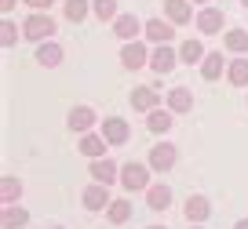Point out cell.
Instances as JSON below:
<instances>
[{"label":"cell","instance_id":"33","mask_svg":"<svg viewBox=\"0 0 248 229\" xmlns=\"http://www.w3.org/2000/svg\"><path fill=\"white\" fill-rule=\"evenodd\" d=\"M233 229H248V218H237V222H233Z\"/></svg>","mask_w":248,"mask_h":229},{"label":"cell","instance_id":"2","mask_svg":"<svg viewBox=\"0 0 248 229\" xmlns=\"http://www.w3.org/2000/svg\"><path fill=\"white\" fill-rule=\"evenodd\" d=\"M22 37L30 40V44L51 40L55 37V18L47 15V11H30V15L22 18Z\"/></svg>","mask_w":248,"mask_h":229},{"label":"cell","instance_id":"23","mask_svg":"<svg viewBox=\"0 0 248 229\" xmlns=\"http://www.w3.org/2000/svg\"><path fill=\"white\" fill-rule=\"evenodd\" d=\"M226 73V58H223V51H208L204 55V62H201V80H219V76Z\"/></svg>","mask_w":248,"mask_h":229},{"label":"cell","instance_id":"31","mask_svg":"<svg viewBox=\"0 0 248 229\" xmlns=\"http://www.w3.org/2000/svg\"><path fill=\"white\" fill-rule=\"evenodd\" d=\"M22 4H26L30 11H47V8L55 4V0H22Z\"/></svg>","mask_w":248,"mask_h":229},{"label":"cell","instance_id":"36","mask_svg":"<svg viewBox=\"0 0 248 229\" xmlns=\"http://www.w3.org/2000/svg\"><path fill=\"white\" fill-rule=\"evenodd\" d=\"M241 8H245V11H248V0H241Z\"/></svg>","mask_w":248,"mask_h":229},{"label":"cell","instance_id":"6","mask_svg":"<svg viewBox=\"0 0 248 229\" xmlns=\"http://www.w3.org/2000/svg\"><path fill=\"white\" fill-rule=\"evenodd\" d=\"M194 26H197V33H204V37H216V33H223L226 15H223V8H212V4H204V8L197 11Z\"/></svg>","mask_w":248,"mask_h":229},{"label":"cell","instance_id":"22","mask_svg":"<svg viewBox=\"0 0 248 229\" xmlns=\"http://www.w3.org/2000/svg\"><path fill=\"white\" fill-rule=\"evenodd\" d=\"M226 80L233 87H248V55H233L226 62Z\"/></svg>","mask_w":248,"mask_h":229},{"label":"cell","instance_id":"15","mask_svg":"<svg viewBox=\"0 0 248 229\" xmlns=\"http://www.w3.org/2000/svg\"><path fill=\"white\" fill-rule=\"evenodd\" d=\"M164 106H168L175 116L194 113V91H190V87H171V91L164 95Z\"/></svg>","mask_w":248,"mask_h":229},{"label":"cell","instance_id":"10","mask_svg":"<svg viewBox=\"0 0 248 229\" xmlns=\"http://www.w3.org/2000/svg\"><path fill=\"white\" fill-rule=\"evenodd\" d=\"M142 37H146L150 44H171V37H175V22H168V18H146Z\"/></svg>","mask_w":248,"mask_h":229},{"label":"cell","instance_id":"16","mask_svg":"<svg viewBox=\"0 0 248 229\" xmlns=\"http://www.w3.org/2000/svg\"><path fill=\"white\" fill-rule=\"evenodd\" d=\"M62 58H66V51H62V44H59V40H40V44H37V62H40V66H44V69H55V66H62Z\"/></svg>","mask_w":248,"mask_h":229},{"label":"cell","instance_id":"35","mask_svg":"<svg viewBox=\"0 0 248 229\" xmlns=\"http://www.w3.org/2000/svg\"><path fill=\"white\" fill-rule=\"evenodd\" d=\"M186 229H204V226H197V222H190V226H186Z\"/></svg>","mask_w":248,"mask_h":229},{"label":"cell","instance_id":"7","mask_svg":"<svg viewBox=\"0 0 248 229\" xmlns=\"http://www.w3.org/2000/svg\"><path fill=\"white\" fill-rule=\"evenodd\" d=\"M80 204H84V211H106V207L113 204V197H109V186H106V182L84 186V193H80Z\"/></svg>","mask_w":248,"mask_h":229},{"label":"cell","instance_id":"39","mask_svg":"<svg viewBox=\"0 0 248 229\" xmlns=\"http://www.w3.org/2000/svg\"><path fill=\"white\" fill-rule=\"evenodd\" d=\"M245 102H248V99H245Z\"/></svg>","mask_w":248,"mask_h":229},{"label":"cell","instance_id":"9","mask_svg":"<svg viewBox=\"0 0 248 229\" xmlns=\"http://www.w3.org/2000/svg\"><path fill=\"white\" fill-rule=\"evenodd\" d=\"M88 175H92L95 182L113 186V182H121V164H117V160H109V157H95V160L88 164Z\"/></svg>","mask_w":248,"mask_h":229},{"label":"cell","instance_id":"14","mask_svg":"<svg viewBox=\"0 0 248 229\" xmlns=\"http://www.w3.org/2000/svg\"><path fill=\"white\" fill-rule=\"evenodd\" d=\"M66 124H70V131L84 135V131H92L95 124H99V116H95V109H92V106H73L70 113H66Z\"/></svg>","mask_w":248,"mask_h":229},{"label":"cell","instance_id":"1","mask_svg":"<svg viewBox=\"0 0 248 229\" xmlns=\"http://www.w3.org/2000/svg\"><path fill=\"white\" fill-rule=\"evenodd\" d=\"M150 175H154V168L142 164V160L121 164V186H124V193H146L150 189Z\"/></svg>","mask_w":248,"mask_h":229},{"label":"cell","instance_id":"11","mask_svg":"<svg viewBox=\"0 0 248 229\" xmlns=\"http://www.w3.org/2000/svg\"><path fill=\"white\" fill-rule=\"evenodd\" d=\"M77 149L84 153L88 160H95V157H106L109 142H106V135H102V131H84V135L77 138Z\"/></svg>","mask_w":248,"mask_h":229},{"label":"cell","instance_id":"13","mask_svg":"<svg viewBox=\"0 0 248 229\" xmlns=\"http://www.w3.org/2000/svg\"><path fill=\"white\" fill-rule=\"evenodd\" d=\"M183 215H186V222H197V226H204V222L212 218V200L208 197H186V204H183Z\"/></svg>","mask_w":248,"mask_h":229},{"label":"cell","instance_id":"21","mask_svg":"<svg viewBox=\"0 0 248 229\" xmlns=\"http://www.w3.org/2000/svg\"><path fill=\"white\" fill-rule=\"evenodd\" d=\"M0 226L4 229H26L30 226V211L18 204H4V211H0Z\"/></svg>","mask_w":248,"mask_h":229},{"label":"cell","instance_id":"5","mask_svg":"<svg viewBox=\"0 0 248 229\" xmlns=\"http://www.w3.org/2000/svg\"><path fill=\"white\" fill-rule=\"evenodd\" d=\"M109 29H113V37L121 40V44H128V40H139L142 37V29H146V22L142 18H135V15H117L113 22H109Z\"/></svg>","mask_w":248,"mask_h":229},{"label":"cell","instance_id":"19","mask_svg":"<svg viewBox=\"0 0 248 229\" xmlns=\"http://www.w3.org/2000/svg\"><path fill=\"white\" fill-rule=\"evenodd\" d=\"M171 124H175V113H171L168 106H157L154 113H146V128L154 131V135H168Z\"/></svg>","mask_w":248,"mask_h":229},{"label":"cell","instance_id":"18","mask_svg":"<svg viewBox=\"0 0 248 229\" xmlns=\"http://www.w3.org/2000/svg\"><path fill=\"white\" fill-rule=\"evenodd\" d=\"M164 18L175 26H190L194 22V8H190V0H164Z\"/></svg>","mask_w":248,"mask_h":229},{"label":"cell","instance_id":"30","mask_svg":"<svg viewBox=\"0 0 248 229\" xmlns=\"http://www.w3.org/2000/svg\"><path fill=\"white\" fill-rule=\"evenodd\" d=\"M18 33H22V26H15L11 18H4V26H0V44H4V47H15Z\"/></svg>","mask_w":248,"mask_h":229},{"label":"cell","instance_id":"27","mask_svg":"<svg viewBox=\"0 0 248 229\" xmlns=\"http://www.w3.org/2000/svg\"><path fill=\"white\" fill-rule=\"evenodd\" d=\"M22 197V182L15 175H0V204H18Z\"/></svg>","mask_w":248,"mask_h":229},{"label":"cell","instance_id":"34","mask_svg":"<svg viewBox=\"0 0 248 229\" xmlns=\"http://www.w3.org/2000/svg\"><path fill=\"white\" fill-rule=\"evenodd\" d=\"M190 4H201V8H204V4H212V0H190Z\"/></svg>","mask_w":248,"mask_h":229},{"label":"cell","instance_id":"26","mask_svg":"<svg viewBox=\"0 0 248 229\" xmlns=\"http://www.w3.org/2000/svg\"><path fill=\"white\" fill-rule=\"evenodd\" d=\"M223 47L230 55H248V29H226L223 33Z\"/></svg>","mask_w":248,"mask_h":229},{"label":"cell","instance_id":"20","mask_svg":"<svg viewBox=\"0 0 248 229\" xmlns=\"http://www.w3.org/2000/svg\"><path fill=\"white\" fill-rule=\"evenodd\" d=\"M146 207L150 211H168L171 207V189L164 182H150V189H146Z\"/></svg>","mask_w":248,"mask_h":229},{"label":"cell","instance_id":"8","mask_svg":"<svg viewBox=\"0 0 248 229\" xmlns=\"http://www.w3.org/2000/svg\"><path fill=\"white\" fill-rule=\"evenodd\" d=\"M121 66H124V69H142V66H150V47L142 44V40H128V44H121Z\"/></svg>","mask_w":248,"mask_h":229},{"label":"cell","instance_id":"12","mask_svg":"<svg viewBox=\"0 0 248 229\" xmlns=\"http://www.w3.org/2000/svg\"><path fill=\"white\" fill-rule=\"evenodd\" d=\"M99 131L106 135V142H109V145H124L128 138H132V128H128V120H124V116H106Z\"/></svg>","mask_w":248,"mask_h":229},{"label":"cell","instance_id":"25","mask_svg":"<svg viewBox=\"0 0 248 229\" xmlns=\"http://www.w3.org/2000/svg\"><path fill=\"white\" fill-rule=\"evenodd\" d=\"M106 222L109 226H128V222H132V204H128L124 197H117L113 204L106 207Z\"/></svg>","mask_w":248,"mask_h":229},{"label":"cell","instance_id":"4","mask_svg":"<svg viewBox=\"0 0 248 229\" xmlns=\"http://www.w3.org/2000/svg\"><path fill=\"white\" fill-rule=\"evenodd\" d=\"M179 62H183L179 58V47H171V44H154V51H150V69H154L157 76L171 73Z\"/></svg>","mask_w":248,"mask_h":229},{"label":"cell","instance_id":"3","mask_svg":"<svg viewBox=\"0 0 248 229\" xmlns=\"http://www.w3.org/2000/svg\"><path fill=\"white\" fill-rule=\"evenodd\" d=\"M146 164L157 171V175H168V171L179 164V145H171L168 138L154 142V145H150V157H146Z\"/></svg>","mask_w":248,"mask_h":229},{"label":"cell","instance_id":"38","mask_svg":"<svg viewBox=\"0 0 248 229\" xmlns=\"http://www.w3.org/2000/svg\"><path fill=\"white\" fill-rule=\"evenodd\" d=\"M51 229H66V226H51Z\"/></svg>","mask_w":248,"mask_h":229},{"label":"cell","instance_id":"17","mask_svg":"<svg viewBox=\"0 0 248 229\" xmlns=\"http://www.w3.org/2000/svg\"><path fill=\"white\" fill-rule=\"evenodd\" d=\"M128 102H132L135 113H154V109L161 106V91H154V87H135V91L128 95Z\"/></svg>","mask_w":248,"mask_h":229},{"label":"cell","instance_id":"37","mask_svg":"<svg viewBox=\"0 0 248 229\" xmlns=\"http://www.w3.org/2000/svg\"><path fill=\"white\" fill-rule=\"evenodd\" d=\"M146 229H164V226H146Z\"/></svg>","mask_w":248,"mask_h":229},{"label":"cell","instance_id":"24","mask_svg":"<svg viewBox=\"0 0 248 229\" xmlns=\"http://www.w3.org/2000/svg\"><path fill=\"white\" fill-rule=\"evenodd\" d=\"M204 55H208V51H204V44H201V40H194V37L179 44V58H183L186 66H201Z\"/></svg>","mask_w":248,"mask_h":229},{"label":"cell","instance_id":"29","mask_svg":"<svg viewBox=\"0 0 248 229\" xmlns=\"http://www.w3.org/2000/svg\"><path fill=\"white\" fill-rule=\"evenodd\" d=\"M92 15L99 22H113L121 15V8H117V0H92Z\"/></svg>","mask_w":248,"mask_h":229},{"label":"cell","instance_id":"28","mask_svg":"<svg viewBox=\"0 0 248 229\" xmlns=\"http://www.w3.org/2000/svg\"><path fill=\"white\" fill-rule=\"evenodd\" d=\"M62 15L70 18V22H84L92 15V0H66L62 4Z\"/></svg>","mask_w":248,"mask_h":229},{"label":"cell","instance_id":"32","mask_svg":"<svg viewBox=\"0 0 248 229\" xmlns=\"http://www.w3.org/2000/svg\"><path fill=\"white\" fill-rule=\"evenodd\" d=\"M15 4H18V0H0V11H4V15H11V11H15Z\"/></svg>","mask_w":248,"mask_h":229}]
</instances>
